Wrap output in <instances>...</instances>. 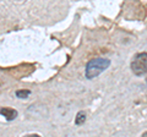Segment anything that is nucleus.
<instances>
[{
  "mask_svg": "<svg viewBox=\"0 0 147 137\" xmlns=\"http://www.w3.org/2000/svg\"><path fill=\"white\" fill-rule=\"evenodd\" d=\"M25 137H40V136H39V135H34V134H33V135H27V136H25Z\"/></svg>",
  "mask_w": 147,
  "mask_h": 137,
  "instance_id": "nucleus-6",
  "label": "nucleus"
},
{
  "mask_svg": "<svg viewBox=\"0 0 147 137\" xmlns=\"http://www.w3.org/2000/svg\"><path fill=\"white\" fill-rule=\"evenodd\" d=\"M30 94H31L30 89H18V91H16V97L20 98V99H25V98L28 97Z\"/></svg>",
  "mask_w": 147,
  "mask_h": 137,
  "instance_id": "nucleus-5",
  "label": "nucleus"
},
{
  "mask_svg": "<svg viewBox=\"0 0 147 137\" xmlns=\"http://www.w3.org/2000/svg\"><path fill=\"white\" fill-rule=\"evenodd\" d=\"M0 115H3L7 121H12L17 118V110L13 108H1L0 109Z\"/></svg>",
  "mask_w": 147,
  "mask_h": 137,
  "instance_id": "nucleus-3",
  "label": "nucleus"
},
{
  "mask_svg": "<svg viewBox=\"0 0 147 137\" xmlns=\"http://www.w3.org/2000/svg\"><path fill=\"white\" fill-rule=\"evenodd\" d=\"M131 70L136 76H144L147 72V53L136 54L131 62Z\"/></svg>",
  "mask_w": 147,
  "mask_h": 137,
  "instance_id": "nucleus-2",
  "label": "nucleus"
},
{
  "mask_svg": "<svg viewBox=\"0 0 147 137\" xmlns=\"http://www.w3.org/2000/svg\"><path fill=\"white\" fill-rule=\"evenodd\" d=\"M85 121H86V114L84 111H79L77 115H76V119H75V124L76 125H82Z\"/></svg>",
  "mask_w": 147,
  "mask_h": 137,
  "instance_id": "nucleus-4",
  "label": "nucleus"
},
{
  "mask_svg": "<svg viewBox=\"0 0 147 137\" xmlns=\"http://www.w3.org/2000/svg\"><path fill=\"white\" fill-rule=\"evenodd\" d=\"M109 66H110L109 59H103V58L92 59L86 65V77L88 80L94 79V77L99 76L103 71L107 70Z\"/></svg>",
  "mask_w": 147,
  "mask_h": 137,
  "instance_id": "nucleus-1",
  "label": "nucleus"
}]
</instances>
